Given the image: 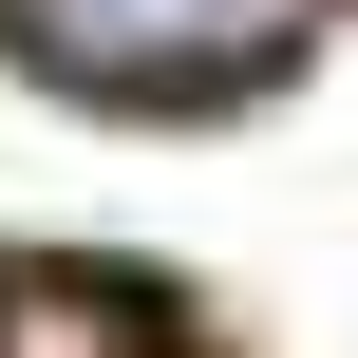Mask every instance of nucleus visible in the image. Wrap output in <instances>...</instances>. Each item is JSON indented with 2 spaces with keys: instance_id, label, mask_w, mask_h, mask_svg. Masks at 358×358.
I'll return each instance as SVG.
<instances>
[{
  "instance_id": "obj_1",
  "label": "nucleus",
  "mask_w": 358,
  "mask_h": 358,
  "mask_svg": "<svg viewBox=\"0 0 358 358\" xmlns=\"http://www.w3.org/2000/svg\"><path fill=\"white\" fill-rule=\"evenodd\" d=\"M321 38V0H19V57L76 94H245Z\"/></svg>"
},
{
  "instance_id": "obj_2",
  "label": "nucleus",
  "mask_w": 358,
  "mask_h": 358,
  "mask_svg": "<svg viewBox=\"0 0 358 358\" xmlns=\"http://www.w3.org/2000/svg\"><path fill=\"white\" fill-rule=\"evenodd\" d=\"M0 358H151V321H132L113 283H19V321H0Z\"/></svg>"
}]
</instances>
